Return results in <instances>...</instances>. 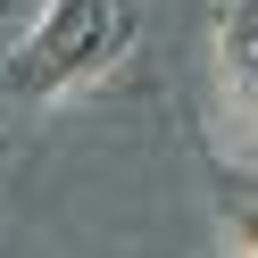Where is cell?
I'll list each match as a JSON object with an SVG mask.
<instances>
[{
  "label": "cell",
  "mask_w": 258,
  "mask_h": 258,
  "mask_svg": "<svg viewBox=\"0 0 258 258\" xmlns=\"http://www.w3.org/2000/svg\"><path fill=\"white\" fill-rule=\"evenodd\" d=\"M134 42V9L125 0H42L9 42V92L17 100H67V92L100 84Z\"/></svg>",
  "instance_id": "6da1fadb"
},
{
  "label": "cell",
  "mask_w": 258,
  "mask_h": 258,
  "mask_svg": "<svg viewBox=\"0 0 258 258\" xmlns=\"http://www.w3.org/2000/svg\"><path fill=\"white\" fill-rule=\"evenodd\" d=\"M217 117L258 142V0L217 9Z\"/></svg>",
  "instance_id": "7a4b0ae2"
},
{
  "label": "cell",
  "mask_w": 258,
  "mask_h": 258,
  "mask_svg": "<svg viewBox=\"0 0 258 258\" xmlns=\"http://www.w3.org/2000/svg\"><path fill=\"white\" fill-rule=\"evenodd\" d=\"M225 241H233V250H250V258H258V200H241L233 217H225Z\"/></svg>",
  "instance_id": "3957f363"
},
{
  "label": "cell",
  "mask_w": 258,
  "mask_h": 258,
  "mask_svg": "<svg viewBox=\"0 0 258 258\" xmlns=\"http://www.w3.org/2000/svg\"><path fill=\"white\" fill-rule=\"evenodd\" d=\"M17 17H25V0H0V25H17Z\"/></svg>",
  "instance_id": "277c9868"
}]
</instances>
